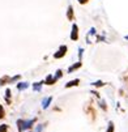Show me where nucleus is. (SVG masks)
Segmentation results:
<instances>
[{
    "label": "nucleus",
    "instance_id": "nucleus-11",
    "mask_svg": "<svg viewBox=\"0 0 128 132\" xmlns=\"http://www.w3.org/2000/svg\"><path fill=\"white\" fill-rule=\"evenodd\" d=\"M7 129H8V126H7V124H3V126L0 127V132H7Z\"/></svg>",
    "mask_w": 128,
    "mask_h": 132
},
{
    "label": "nucleus",
    "instance_id": "nucleus-3",
    "mask_svg": "<svg viewBox=\"0 0 128 132\" xmlns=\"http://www.w3.org/2000/svg\"><path fill=\"white\" fill-rule=\"evenodd\" d=\"M18 123L21 124V126H20L21 129H26V128H29L33 124V120H29V122H18Z\"/></svg>",
    "mask_w": 128,
    "mask_h": 132
},
{
    "label": "nucleus",
    "instance_id": "nucleus-5",
    "mask_svg": "<svg viewBox=\"0 0 128 132\" xmlns=\"http://www.w3.org/2000/svg\"><path fill=\"white\" fill-rule=\"evenodd\" d=\"M51 101H52V97H47V98H44V99H43V102H42V106H43V108H47Z\"/></svg>",
    "mask_w": 128,
    "mask_h": 132
},
{
    "label": "nucleus",
    "instance_id": "nucleus-7",
    "mask_svg": "<svg viewBox=\"0 0 128 132\" xmlns=\"http://www.w3.org/2000/svg\"><path fill=\"white\" fill-rule=\"evenodd\" d=\"M80 82V80L79 79H76V80H72V81H69L68 84L65 85V88H71V86H73V85H77Z\"/></svg>",
    "mask_w": 128,
    "mask_h": 132
},
{
    "label": "nucleus",
    "instance_id": "nucleus-14",
    "mask_svg": "<svg viewBox=\"0 0 128 132\" xmlns=\"http://www.w3.org/2000/svg\"><path fill=\"white\" fill-rule=\"evenodd\" d=\"M93 85H95V86H102L103 82H102V81H97V82H94Z\"/></svg>",
    "mask_w": 128,
    "mask_h": 132
},
{
    "label": "nucleus",
    "instance_id": "nucleus-9",
    "mask_svg": "<svg viewBox=\"0 0 128 132\" xmlns=\"http://www.w3.org/2000/svg\"><path fill=\"white\" fill-rule=\"evenodd\" d=\"M81 67V63H77V64H74V65H72L69 69H68V72H73L74 69H77V68H80Z\"/></svg>",
    "mask_w": 128,
    "mask_h": 132
},
{
    "label": "nucleus",
    "instance_id": "nucleus-10",
    "mask_svg": "<svg viewBox=\"0 0 128 132\" xmlns=\"http://www.w3.org/2000/svg\"><path fill=\"white\" fill-rule=\"evenodd\" d=\"M68 18L69 20L73 18V9H72V7H69V8H68Z\"/></svg>",
    "mask_w": 128,
    "mask_h": 132
},
{
    "label": "nucleus",
    "instance_id": "nucleus-6",
    "mask_svg": "<svg viewBox=\"0 0 128 132\" xmlns=\"http://www.w3.org/2000/svg\"><path fill=\"white\" fill-rule=\"evenodd\" d=\"M28 86H29V84H28V82H20V84L17 85L18 90H25V89H26Z\"/></svg>",
    "mask_w": 128,
    "mask_h": 132
},
{
    "label": "nucleus",
    "instance_id": "nucleus-12",
    "mask_svg": "<svg viewBox=\"0 0 128 132\" xmlns=\"http://www.w3.org/2000/svg\"><path fill=\"white\" fill-rule=\"evenodd\" d=\"M2 118H4V110H3V107L0 106V119Z\"/></svg>",
    "mask_w": 128,
    "mask_h": 132
},
{
    "label": "nucleus",
    "instance_id": "nucleus-8",
    "mask_svg": "<svg viewBox=\"0 0 128 132\" xmlns=\"http://www.w3.org/2000/svg\"><path fill=\"white\" fill-rule=\"evenodd\" d=\"M41 85H42V82H35V84L33 85V89H34L35 92H39V90H41Z\"/></svg>",
    "mask_w": 128,
    "mask_h": 132
},
{
    "label": "nucleus",
    "instance_id": "nucleus-15",
    "mask_svg": "<svg viewBox=\"0 0 128 132\" xmlns=\"http://www.w3.org/2000/svg\"><path fill=\"white\" fill-rule=\"evenodd\" d=\"M79 3L80 4H85V3H88V0H79Z\"/></svg>",
    "mask_w": 128,
    "mask_h": 132
},
{
    "label": "nucleus",
    "instance_id": "nucleus-17",
    "mask_svg": "<svg viewBox=\"0 0 128 132\" xmlns=\"http://www.w3.org/2000/svg\"><path fill=\"white\" fill-rule=\"evenodd\" d=\"M125 39H128V35H127V37H125Z\"/></svg>",
    "mask_w": 128,
    "mask_h": 132
},
{
    "label": "nucleus",
    "instance_id": "nucleus-4",
    "mask_svg": "<svg viewBox=\"0 0 128 132\" xmlns=\"http://www.w3.org/2000/svg\"><path fill=\"white\" fill-rule=\"evenodd\" d=\"M55 81H56V77H54L52 75H50V76H47V79H46V81H44V84L51 85V84H54Z\"/></svg>",
    "mask_w": 128,
    "mask_h": 132
},
{
    "label": "nucleus",
    "instance_id": "nucleus-2",
    "mask_svg": "<svg viewBox=\"0 0 128 132\" xmlns=\"http://www.w3.org/2000/svg\"><path fill=\"white\" fill-rule=\"evenodd\" d=\"M65 51H67V47H65V46H62V47H60V50H59V51L55 54V55H54V58H56V59L62 58L64 54H65Z\"/></svg>",
    "mask_w": 128,
    "mask_h": 132
},
{
    "label": "nucleus",
    "instance_id": "nucleus-1",
    "mask_svg": "<svg viewBox=\"0 0 128 132\" xmlns=\"http://www.w3.org/2000/svg\"><path fill=\"white\" fill-rule=\"evenodd\" d=\"M77 38H79V29H77V25L74 24L72 26V34H71V39L72 41H77Z\"/></svg>",
    "mask_w": 128,
    "mask_h": 132
},
{
    "label": "nucleus",
    "instance_id": "nucleus-16",
    "mask_svg": "<svg viewBox=\"0 0 128 132\" xmlns=\"http://www.w3.org/2000/svg\"><path fill=\"white\" fill-rule=\"evenodd\" d=\"M41 131H42V126H39L38 128H37V132H41Z\"/></svg>",
    "mask_w": 128,
    "mask_h": 132
},
{
    "label": "nucleus",
    "instance_id": "nucleus-13",
    "mask_svg": "<svg viewBox=\"0 0 128 132\" xmlns=\"http://www.w3.org/2000/svg\"><path fill=\"white\" fill-rule=\"evenodd\" d=\"M109 126H110V127H109V129H107V132H112V131H114V126H112V123H110V124H109Z\"/></svg>",
    "mask_w": 128,
    "mask_h": 132
}]
</instances>
